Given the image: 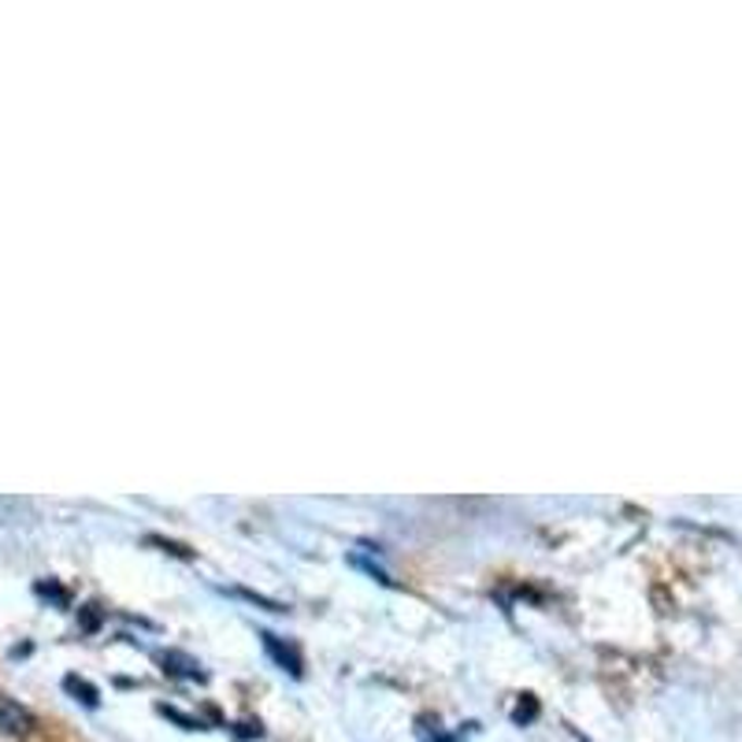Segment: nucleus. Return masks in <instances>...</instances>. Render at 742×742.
<instances>
[{"mask_svg": "<svg viewBox=\"0 0 742 742\" xmlns=\"http://www.w3.org/2000/svg\"><path fill=\"white\" fill-rule=\"evenodd\" d=\"M34 717L26 705H20L15 698L0 694V735H30Z\"/></svg>", "mask_w": 742, "mask_h": 742, "instance_id": "nucleus-1", "label": "nucleus"}, {"mask_svg": "<svg viewBox=\"0 0 742 742\" xmlns=\"http://www.w3.org/2000/svg\"><path fill=\"white\" fill-rule=\"evenodd\" d=\"M264 647H268V653L279 661L282 668H290V673H294V676H302V661H297V653L290 650V647H282V642L276 639V635H264Z\"/></svg>", "mask_w": 742, "mask_h": 742, "instance_id": "nucleus-2", "label": "nucleus"}, {"mask_svg": "<svg viewBox=\"0 0 742 742\" xmlns=\"http://www.w3.org/2000/svg\"><path fill=\"white\" fill-rule=\"evenodd\" d=\"M67 687H71L75 694H82V702H86V705H97V691H93V687H86L82 679L71 676V679H67Z\"/></svg>", "mask_w": 742, "mask_h": 742, "instance_id": "nucleus-3", "label": "nucleus"}]
</instances>
